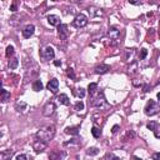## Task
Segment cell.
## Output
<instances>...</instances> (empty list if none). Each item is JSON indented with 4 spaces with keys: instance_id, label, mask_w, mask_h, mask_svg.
Wrapping results in <instances>:
<instances>
[{
    "instance_id": "6da1fadb",
    "label": "cell",
    "mask_w": 160,
    "mask_h": 160,
    "mask_svg": "<svg viewBox=\"0 0 160 160\" xmlns=\"http://www.w3.org/2000/svg\"><path fill=\"white\" fill-rule=\"evenodd\" d=\"M54 136H55V127L54 125H45V127H41L36 133L38 140H41L46 144L50 140H53Z\"/></svg>"
},
{
    "instance_id": "7a4b0ae2",
    "label": "cell",
    "mask_w": 160,
    "mask_h": 160,
    "mask_svg": "<svg viewBox=\"0 0 160 160\" xmlns=\"http://www.w3.org/2000/svg\"><path fill=\"white\" fill-rule=\"evenodd\" d=\"M144 110H145V114H147L148 116H153V115H155V114L159 113L160 106H159V104L155 100H149Z\"/></svg>"
},
{
    "instance_id": "3957f363",
    "label": "cell",
    "mask_w": 160,
    "mask_h": 160,
    "mask_svg": "<svg viewBox=\"0 0 160 160\" xmlns=\"http://www.w3.org/2000/svg\"><path fill=\"white\" fill-rule=\"evenodd\" d=\"M92 105L95 106V108H98V109H105V108L109 106L106 100H105V96H104V93H99V95L96 96L95 99H93Z\"/></svg>"
},
{
    "instance_id": "277c9868",
    "label": "cell",
    "mask_w": 160,
    "mask_h": 160,
    "mask_svg": "<svg viewBox=\"0 0 160 160\" xmlns=\"http://www.w3.org/2000/svg\"><path fill=\"white\" fill-rule=\"evenodd\" d=\"M54 57H55V51L51 46H45L44 49L40 51V58L44 61H50L54 59Z\"/></svg>"
},
{
    "instance_id": "5b68a950",
    "label": "cell",
    "mask_w": 160,
    "mask_h": 160,
    "mask_svg": "<svg viewBox=\"0 0 160 160\" xmlns=\"http://www.w3.org/2000/svg\"><path fill=\"white\" fill-rule=\"evenodd\" d=\"M88 18L84 15V14H78V15L75 16V19L73 20V26L75 28H78V29H80V28H84L88 25Z\"/></svg>"
},
{
    "instance_id": "8992f818",
    "label": "cell",
    "mask_w": 160,
    "mask_h": 160,
    "mask_svg": "<svg viewBox=\"0 0 160 160\" xmlns=\"http://www.w3.org/2000/svg\"><path fill=\"white\" fill-rule=\"evenodd\" d=\"M58 33H59V38L61 40H66L69 35H70V30H69L66 24H60L58 28Z\"/></svg>"
},
{
    "instance_id": "52a82bcc",
    "label": "cell",
    "mask_w": 160,
    "mask_h": 160,
    "mask_svg": "<svg viewBox=\"0 0 160 160\" xmlns=\"http://www.w3.org/2000/svg\"><path fill=\"white\" fill-rule=\"evenodd\" d=\"M120 29L119 28H116V26H111L109 31H108V36L111 39V40H118L120 38Z\"/></svg>"
},
{
    "instance_id": "ba28073f",
    "label": "cell",
    "mask_w": 160,
    "mask_h": 160,
    "mask_svg": "<svg viewBox=\"0 0 160 160\" xmlns=\"http://www.w3.org/2000/svg\"><path fill=\"white\" fill-rule=\"evenodd\" d=\"M54 111H55V104L49 101V103H46V105L43 109V115L44 116H50V115L54 114Z\"/></svg>"
},
{
    "instance_id": "9c48e42d",
    "label": "cell",
    "mask_w": 160,
    "mask_h": 160,
    "mask_svg": "<svg viewBox=\"0 0 160 160\" xmlns=\"http://www.w3.org/2000/svg\"><path fill=\"white\" fill-rule=\"evenodd\" d=\"M46 88H48V90H50L53 94H57L58 90H59V81H58V79H51V80H49Z\"/></svg>"
},
{
    "instance_id": "30bf717a",
    "label": "cell",
    "mask_w": 160,
    "mask_h": 160,
    "mask_svg": "<svg viewBox=\"0 0 160 160\" xmlns=\"http://www.w3.org/2000/svg\"><path fill=\"white\" fill-rule=\"evenodd\" d=\"M34 31H35V26H34L33 24H29V25H26L25 28H24V30H23V36L25 38V39H29L33 34H34Z\"/></svg>"
},
{
    "instance_id": "8fae6325",
    "label": "cell",
    "mask_w": 160,
    "mask_h": 160,
    "mask_svg": "<svg viewBox=\"0 0 160 160\" xmlns=\"http://www.w3.org/2000/svg\"><path fill=\"white\" fill-rule=\"evenodd\" d=\"M33 149L35 150L36 153H43V151L46 149V143L41 141V140L34 141V144H33Z\"/></svg>"
},
{
    "instance_id": "7c38bea8",
    "label": "cell",
    "mask_w": 160,
    "mask_h": 160,
    "mask_svg": "<svg viewBox=\"0 0 160 160\" xmlns=\"http://www.w3.org/2000/svg\"><path fill=\"white\" fill-rule=\"evenodd\" d=\"M111 70V68L110 65H106V64H100L95 68V73L96 74H106Z\"/></svg>"
},
{
    "instance_id": "4fadbf2b",
    "label": "cell",
    "mask_w": 160,
    "mask_h": 160,
    "mask_svg": "<svg viewBox=\"0 0 160 160\" xmlns=\"http://www.w3.org/2000/svg\"><path fill=\"white\" fill-rule=\"evenodd\" d=\"M66 154L64 151H59V150H53L51 153H50V155H49V158H50V160H60L61 158H64Z\"/></svg>"
},
{
    "instance_id": "5bb4252c",
    "label": "cell",
    "mask_w": 160,
    "mask_h": 160,
    "mask_svg": "<svg viewBox=\"0 0 160 160\" xmlns=\"http://www.w3.org/2000/svg\"><path fill=\"white\" fill-rule=\"evenodd\" d=\"M48 23L53 26H59L60 25V18L58 15H49L48 16Z\"/></svg>"
},
{
    "instance_id": "9a60e30c",
    "label": "cell",
    "mask_w": 160,
    "mask_h": 160,
    "mask_svg": "<svg viewBox=\"0 0 160 160\" xmlns=\"http://www.w3.org/2000/svg\"><path fill=\"white\" fill-rule=\"evenodd\" d=\"M14 155V150H5V151H0V160H10L11 156Z\"/></svg>"
},
{
    "instance_id": "2e32d148",
    "label": "cell",
    "mask_w": 160,
    "mask_h": 160,
    "mask_svg": "<svg viewBox=\"0 0 160 160\" xmlns=\"http://www.w3.org/2000/svg\"><path fill=\"white\" fill-rule=\"evenodd\" d=\"M158 127H159V124L156 123V121H150L148 125H147V128L149 129V130H151V131H154V134H155V138H159L160 135H159V133H158Z\"/></svg>"
},
{
    "instance_id": "e0dca14e",
    "label": "cell",
    "mask_w": 160,
    "mask_h": 160,
    "mask_svg": "<svg viewBox=\"0 0 160 160\" xmlns=\"http://www.w3.org/2000/svg\"><path fill=\"white\" fill-rule=\"evenodd\" d=\"M58 101H59L60 104H63V105H66V106L70 105V100H69V98H68L66 94H60V95L58 96Z\"/></svg>"
},
{
    "instance_id": "ac0fdd59",
    "label": "cell",
    "mask_w": 160,
    "mask_h": 160,
    "mask_svg": "<svg viewBox=\"0 0 160 160\" xmlns=\"http://www.w3.org/2000/svg\"><path fill=\"white\" fill-rule=\"evenodd\" d=\"M0 99L3 101H9L10 100V93L8 90H4V89H0Z\"/></svg>"
},
{
    "instance_id": "d6986e66",
    "label": "cell",
    "mask_w": 160,
    "mask_h": 160,
    "mask_svg": "<svg viewBox=\"0 0 160 160\" xmlns=\"http://www.w3.org/2000/svg\"><path fill=\"white\" fill-rule=\"evenodd\" d=\"M79 130H80V128L79 127H69V128H66L65 129V133L66 134H70V135H78L79 134Z\"/></svg>"
},
{
    "instance_id": "ffe728a7",
    "label": "cell",
    "mask_w": 160,
    "mask_h": 160,
    "mask_svg": "<svg viewBox=\"0 0 160 160\" xmlns=\"http://www.w3.org/2000/svg\"><path fill=\"white\" fill-rule=\"evenodd\" d=\"M44 85L43 83H41V80H35L33 83V90L34 92H40V90H43Z\"/></svg>"
},
{
    "instance_id": "44dd1931",
    "label": "cell",
    "mask_w": 160,
    "mask_h": 160,
    "mask_svg": "<svg viewBox=\"0 0 160 160\" xmlns=\"http://www.w3.org/2000/svg\"><path fill=\"white\" fill-rule=\"evenodd\" d=\"M96 90H98V84H96V83H90L88 86V93L93 96L96 93Z\"/></svg>"
},
{
    "instance_id": "7402d4cb",
    "label": "cell",
    "mask_w": 160,
    "mask_h": 160,
    "mask_svg": "<svg viewBox=\"0 0 160 160\" xmlns=\"http://www.w3.org/2000/svg\"><path fill=\"white\" fill-rule=\"evenodd\" d=\"M8 65H9L10 69H16L18 65H19V60L16 58H13L11 60H9V64Z\"/></svg>"
},
{
    "instance_id": "603a6c76",
    "label": "cell",
    "mask_w": 160,
    "mask_h": 160,
    "mask_svg": "<svg viewBox=\"0 0 160 160\" xmlns=\"http://www.w3.org/2000/svg\"><path fill=\"white\" fill-rule=\"evenodd\" d=\"M15 108H16V110L18 111H24L25 109H26V103H16L15 104Z\"/></svg>"
},
{
    "instance_id": "cb8c5ba5",
    "label": "cell",
    "mask_w": 160,
    "mask_h": 160,
    "mask_svg": "<svg viewBox=\"0 0 160 160\" xmlns=\"http://www.w3.org/2000/svg\"><path fill=\"white\" fill-rule=\"evenodd\" d=\"M76 90H78V92H74V94L78 96V98H81V99L84 98V96H85V90L83 89V88H79V89H76Z\"/></svg>"
},
{
    "instance_id": "d4e9b609",
    "label": "cell",
    "mask_w": 160,
    "mask_h": 160,
    "mask_svg": "<svg viewBox=\"0 0 160 160\" xmlns=\"http://www.w3.org/2000/svg\"><path fill=\"white\" fill-rule=\"evenodd\" d=\"M92 134H93L94 138H100L101 131H100V129H98L96 127H93V129H92Z\"/></svg>"
},
{
    "instance_id": "484cf974",
    "label": "cell",
    "mask_w": 160,
    "mask_h": 160,
    "mask_svg": "<svg viewBox=\"0 0 160 160\" xmlns=\"http://www.w3.org/2000/svg\"><path fill=\"white\" fill-rule=\"evenodd\" d=\"M88 155H98L99 154V149L98 148H89L86 151Z\"/></svg>"
},
{
    "instance_id": "4316f807",
    "label": "cell",
    "mask_w": 160,
    "mask_h": 160,
    "mask_svg": "<svg viewBox=\"0 0 160 160\" xmlns=\"http://www.w3.org/2000/svg\"><path fill=\"white\" fill-rule=\"evenodd\" d=\"M95 10H96L95 8H89V13L92 14L93 16H94V15H101V14H103L101 9H98V11H95Z\"/></svg>"
},
{
    "instance_id": "83f0119b",
    "label": "cell",
    "mask_w": 160,
    "mask_h": 160,
    "mask_svg": "<svg viewBox=\"0 0 160 160\" xmlns=\"http://www.w3.org/2000/svg\"><path fill=\"white\" fill-rule=\"evenodd\" d=\"M75 110L76 111H80V110H84V103L83 101H78L75 104Z\"/></svg>"
},
{
    "instance_id": "f1b7e54d",
    "label": "cell",
    "mask_w": 160,
    "mask_h": 160,
    "mask_svg": "<svg viewBox=\"0 0 160 160\" xmlns=\"http://www.w3.org/2000/svg\"><path fill=\"white\" fill-rule=\"evenodd\" d=\"M11 55H14V48L11 45H9L8 48H6V57L10 58Z\"/></svg>"
},
{
    "instance_id": "f546056e",
    "label": "cell",
    "mask_w": 160,
    "mask_h": 160,
    "mask_svg": "<svg viewBox=\"0 0 160 160\" xmlns=\"http://www.w3.org/2000/svg\"><path fill=\"white\" fill-rule=\"evenodd\" d=\"M147 55H148V50H147V49H141L140 54H139V59H140V60H144L145 58H147Z\"/></svg>"
},
{
    "instance_id": "4dcf8cb0",
    "label": "cell",
    "mask_w": 160,
    "mask_h": 160,
    "mask_svg": "<svg viewBox=\"0 0 160 160\" xmlns=\"http://www.w3.org/2000/svg\"><path fill=\"white\" fill-rule=\"evenodd\" d=\"M105 160H120V159L110 153V154H106V155H105Z\"/></svg>"
},
{
    "instance_id": "1f68e13d",
    "label": "cell",
    "mask_w": 160,
    "mask_h": 160,
    "mask_svg": "<svg viewBox=\"0 0 160 160\" xmlns=\"http://www.w3.org/2000/svg\"><path fill=\"white\" fill-rule=\"evenodd\" d=\"M66 74H68V76H69V78L75 79V74H74V70H73V69H70V68H69V69H68V71H66Z\"/></svg>"
},
{
    "instance_id": "d6a6232c",
    "label": "cell",
    "mask_w": 160,
    "mask_h": 160,
    "mask_svg": "<svg viewBox=\"0 0 160 160\" xmlns=\"http://www.w3.org/2000/svg\"><path fill=\"white\" fill-rule=\"evenodd\" d=\"M16 160H28V158H26L25 154H19V155L16 156Z\"/></svg>"
},
{
    "instance_id": "836d02e7",
    "label": "cell",
    "mask_w": 160,
    "mask_h": 160,
    "mask_svg": "<svg viewBox=\"0 0 160 160\" xmlns=\"http://www.w3.org/2000/svg\"><path fill=\"white\" fill-rule=\"evenodd\" d=\"M153 159H154V160H160V154H159V153L153 154Z\"/></svg>"
},
{
    "instance_id": "e575fe53",
    "label": "cell",
    "mask_w": 160,
    "mask_h": 160,
    "mask_svg": "<svg viewBox=\"0 0 160 160\" xmlns=\"http://www.w3.org/2000/svg\"><path fill=\"white\" fill-rule=\"evenodd\" d=\"M118 129H119V125H114V127H113V130H111V131H113V133L115 134L116 131H118Z\"/></svg>"
},
{
    "instance_id": "d590c367",
    "label": "cell",
    "mask_w": 160,
    "mask_h": 160,
    "mask_svg": "<svg viewBox=\"0 0 160 160\" xmlns=\"http://www.w3.org/2000/svg\"><path fill=\"white\" fill-rule=\"evenodd\" d=\"M129 3L133 4V5H140V4H141L140 1H133V0H129Z\"/></svg>"
},
{
    "instance_id": "8d00e7d4",
    "label": "cell",
    "mask_w": 160,
    "mask_h": 160,
    "mask_svg": "<svg viewBox=\"0 0 160 160\" xmlns=\"http://www.w3.org/2000/svg\"><path fill=\"white\" fill-rule=\"evenodd\" d=\"M54 65H55V66H61V61H59V60L54 61Z\"/></svg>"
},
{
    "instance_id": "74e56055",
    "label": "cell",
    "mask_w": 160,
    "mask_h": 160,
    "mask_svg": "<svg viewBox=\"0 0 160 160\" xmlns=\"http://www.w3.org/2000/svg\"><path fill=\"white\" fill-rule=\"evenodd\" d=\"M10 9H11V11H16V4H13Z\"/></svg>"
},
{
    "instance_id": "f35d334b",
    "label": "cell",
    "mask_w": 160,
    "mask_h": 160,
    "mask_svg": "<svg viewBox=\"0 0 160 160\" xmlns=\"http://www.w3.org/2000/svg\"><path fill=\"white\" fill-rule=\"evenodd\" d=\"M0 89H1V80H0Z\"/></svg>"
}]
</instances>
